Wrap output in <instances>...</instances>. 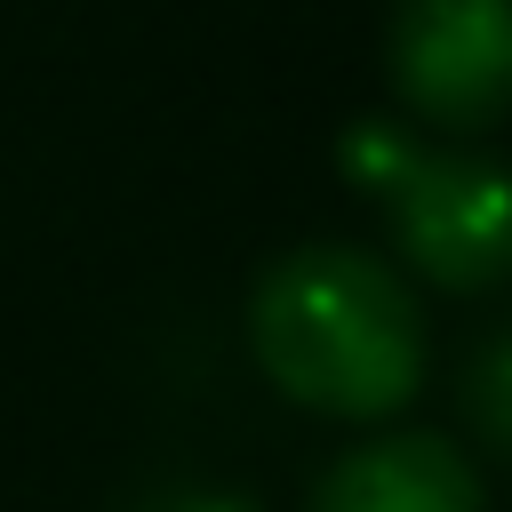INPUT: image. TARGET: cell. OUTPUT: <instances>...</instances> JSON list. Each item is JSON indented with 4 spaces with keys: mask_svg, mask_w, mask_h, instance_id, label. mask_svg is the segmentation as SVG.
I'll use <instances>...</instances> for the list:
<instances>
[{
    "mask_svg": "<svg viewBox=\"0 0 512 512\" xmlns=\"http://www.w3.org/2000/svg\"><path fill=\"white\" fill-rule=\"evenodd\" d=\"M336 168L392 208L400 256L456 296L512 280V168L488 152H424L392 120H352Z\"/></svg>",
    "mask_w": 512,
    "mask_h": 512,
    "instance_id": "cell-2",
    "label": "cell"
},
{
    "mask_svg": "<svg viewBox=\"0 0 512 512\" xmlns=\"http://www.w3.org/2000/svg\"><path fill=\"white\" fill-rule=\"evenodd\" d=\"M464 416L480 424V440H488V448H504V456H512V328H504V336H488V344H480V360L464 368Z\"/></svg>",
    "mask_w": 512,
    "mask_h": 512,
    "instance_id": "cell-5",
    "label": "cell"
},
{
    "mask_svg": "<svg viewBox=\"0 0 512 512\" xmlns=\"http://www.w3.org/2000/svg\"><path fill=\"white\" fill-rule=\"evenodd\" d=\"M392 80L440 128H488L512 112V0H400Z\"/></svg>",
    "mask_w": 512,
    "mask_h": 512,
    "instance_id": "cell-3",
    "label": "cell"
},
{
    "mask_svg": "<svg viewBox=\"0 0 512 512\" xmlns=\"http://www.w3.org/2000/svg\"><path fill=\"white\" fill-rule=\"evenodd\" d=\"M256 368L312 416L376 424L424 384V312L368 248H296L248 296Z\"/></svg>",
    "mask_w": 512,
    "mask_h": 512,
    "instance_id": "cell-1",
    "label": "cell"
},
{
    "mask_svg": "<svg viewBox=\"0 0 512 512\" xmlns=\"http://www.w3.org/2000/svg\"><path fill=\"white\" fill-rule=\"evenodd\" d=\"M304 512H488V488L448 432H384L336 456Z\"/></svg>",
    "mask_w": 512,
    "mask_h": 512,
    "instance_id": "cell-4",
    "label": "cell"
}]
</instances>
